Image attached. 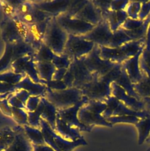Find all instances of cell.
<instances>
[{
    "label": "cell",
    "mask_w": 150,
    "mask_h": 151,
    "mask_svg": "<svg viewBox=\"0 0 150 151\" xmlns=\"http://www.w3.org/2000/svg\"><path fill=\"white\" fill-rule=\"evenodd\" d=\"M146 151H150V147H149L146 150Z\"/></svg>",
    "instance_id": "61"
},
{
    "label": "cell",
    "mask_w": 150,
    "mask_h": 151,
    "mask_svg": "<svg viewBox=\"0 0 150 151\" xmlns=\"http://www.w3.org/2000/svg\"><path fill=\"white\" fill-rule=\"evenodd\" d=\"M128 16L125 10L111 11L109 10L104 16L103 18L108 21L111 30L114 32L122 27Z\"/></svg>",
    "instance_id": "24"
},
{
    "label": "cell",
    "mask_w": 150,
    "mask_h": 151,
    "mask_svg": "<svg viewBox=\"0 0 150 151\" xmlns=\"http://www.w3.org/2000/svg\"><path fill=\"white\" fill-rule=\"evenodd\" d=\"M40 83L45 85L46 88L51 90H61L67 88L65 84L62 80H51L49 81H45L40 80Z\"/></svg>",
    "instance_id": "43"
},
{
    "label": "cell",
    "mask_w": 150,
    "mask_h": 151,
    "mask_svg": "<svg viewBox=\"0 0 150 151\" xmlns=\"http://www.w3.org/2000/svg\"><path fill=\"white\" fill-rule=\"evenodd\" d=\"M25 75L15 73L11 70L0 73V82L15 85L19 83Z\"/></svg>",
    "instance_id": "36"
},
{
    "label": "cell",
    "mask_w": 150,
    "mask_h": 151,
    "mask_svg": "<svg viewBox=\"0 0 150 151\" xmlns=\"http://www.w3.org/2000/svg\"><path fill=\"white\" fill-rule=\"evenodd\" d=\"M111 95L124 103L128 107L136 111L145 110V103L143 100H139L137 99L129 96L119 86L115 83L111 84Z\"/></svg>",
    "instance_id": "16"
},
{
    "label": "cell",
    "mask_w": 150,
    "mask_h": 151,
    "mask_svg": "<svg viewBox=\"0 0 150 151\" xmlns=\"http://www.w3.org/2000/svg\"><path fill=\"white\" fill-rule=\"evenodd\" d=\"M54 55V52L43 43L34 54V60L35 62H52Z\"/></svg>",
    "instance_id": "33"
},
{
    "label": "cell",
    "mask_w": 150,
    "mask_h": 151,
    "mask_svg": "<svg viewBox=\"0 0 150 151\" xmlns=\"http://www.w3.org/2000/svg\"><path fill=\"white\" fill-rule=\"evenodd\" d=\"M141 57L145 64L150 68V23L145 37V47Z\"/></svg>",
    "instance_id": "42"
},
{
    "label": "cell",
    "mask_w": 150,
    "mask_h": 151,
    "mask_svg": "<svg viewBox=\"0 0 150 151\" xmlns=\"http://www.w3.org/2000/svg\"><path fill=\"white\" fill-rule=\"evenodd\" d=\"M26 136L33 145H46L42 133L40 129L35 128L29 125L23 126Z\"/></svg>",
    "instance_id": "30"
},
{
    "label": "cell",
    "mask_w": 150,
    "mask_h": 151,
    "mask_svg": "<svg viewBox=\"0 0 150 151\" xmlns=\"http://www.w3.org/2000/svg\"><path fill=\"white\" fill-rule=\"evenodd\" d=\"M114 83H115L117 85L121 87L129 96H132L138 100H142L134 90L133 84L128 77L122 64L116 74Z\"/></svg>",
    "instance_id": "23"
},
{
    "label": "cell",
    "mask_w": 150,
    "mask_h": 151,
    "mask_svg": "<svg viewBox=\"0 0 150 151\" xmlns=\"http://www.w3.org/2000/svg\"><path fill=\"white\" fill-rule=\"evenodd\" d=\"M150 15V1H141V9L138 15V19H145Z\"/></svg>",
    "instance_id": "47"
},
{
    "label": "cell",
    "mask_w": 150,
    "mask_h": 151,
    "mask_svg": "<svg viewBox=\"0 0 150 151\" xmlns=\"http://www.w3.org/2000/svg\"><path fill=\"white\" fill-rule=\"evenodd\" d=\"M51 18H48L41 22L26 25L27 32L24 40L29 44L36 52L43 44V39L46 27Z\"/></svg>",
    "instance_id": "13"
},
{
    "label": "cell",
    "mask_w": 150,
    "mask_h": 151,
    "mask_svg": "<svg viewBox=\"0 0 150 151\" xmlns=\"http://www.w3.org/2000/svg\"><path fill=\"white\" fill-rule=\"evenodd\" d=\"M144 47L135 56L126 60L122 63L132 84H136L141 80L143 77L139 65V60Z\"/></svg>",
    "instance_id": "18"
},
{
    "label": "cell",
    "mask_w": 150,
    "mask_h": 151,
    "mask_svg": "<svg viewBox=\"0 0 150 151\" xmlns=\"http://www.w3.org/2000/svg\"><path fill=\"white\" fill-rule=\"evenodd\" d=\"M138 131V141L139 145L146 142L150 134V116L141 119L135 124Z\"/></svg>",
    "instance_id": "29"
},
{
    "label": "cell",
    "mask_w": 150,
    "mask_h": 151,
    "mask_svg": "<svg viewBox=\"0 0 150 151\" xmlns=\"http://www.w3.org/2000/svg\"><path fill=\"white\" fill-rule=\"evenodd\" d=\"M74 17L95 26L103 19L101 11L93 3L92 1H88L84 8Z\"/></svg>",
    "instance_id": "17"
},
{
    "label": "cell",
    "mask_w": 150,
    "mask_h": 151,
    "mask_svg": "<svg viewBox=\"0 0 150 151\" xmlns=\"http://www.w3.org/2000/svg\"><path fill=\"white\" fill-rule=\"evenodd\" d=\"M0 28L1 38L5 44H13L24 39L14 18L4 16L0 24Z\"/></svg>",
    "instance_id": "14"
},
{
    "label": "cell",
    "mask_w": 150,
    "mask_h": 151,
    "mask_svg": "<svg viewBox=\"0 0 150 151\" xmlns=\"http://www.w3.org/2000/svg\"><path fill=\"white\" fill-rule=\"evenodd\" d=\"M69 35L59 25L56 17L49 21L44 37L43 43L48 46L55 54H63Z\"/></svg>",
    "instance_id": "4"
},
{
    "label": "cell",
    "mask_w": 150,
    "mask_h": 151,
    "mask_svg": "<svg viewBox=\"0 0 150 151\" xmlns=\"http://www.w3.org/2000/svg\"><path fill=\"white\" fill-rule=\"evenodd\" d=\"M146 142H147V143H150V134H149V137H148V139H146Z\"/></svg>",
    "instance_id": "60"
},
{
    "label": "cell",
    "mask_w": 150,
    "mask_h": 151,
    "mask_svg": "<svg viewBox=\"0 0 150 151\" xmlns=\"http://www.w3.org/2000/svg\"><path fill=\"white\" fill-rule=\"evenodd\" d=\"M142 74L143 77L141 80L136 84H133L134 90L142 100L150 98V81L143 72Z\"/></svg>",
    "instance_id": "32"
},
{
    "label": "cell",
    "mask_w": 150,
    "mask_h": 151,
    "mask_svg": "<svg viewBox=\"0 0 150 151\" xmlns=\"http://www.w3.org/2000/svg\"><path fill=\"white\" fill-rule=\"evenodd\" d=\"M59 25L68 34L75 36L84 35L90 32L95 25L82 20L62 14L56 17Z\"/></svg>",
    "instance_id": "9"
},
{
    "label": "cell",
    "mask_w": 150,
    "mask_h": 151,
    "mask_svg": "<svg viewBox=\"0 0 150 151\" xmlns=\"http://www.w3.org/2000/svg\"><path fill=\"white\" fill-rule=\"evenodd\" d=\"M12 56V44H5L4 52L0 58V73L11 70Z\"/></svg>",
    "instance_id": "31"
},
{
    "label": "cell",
    "mask_w": 150,
    "mask_h": 151,
    "mask_svg": "<svg viewBox=\"0 0 150 151\" xmlns=\"http://www.w3.org/2000/svg\"><path fill=\"white\" fill-rule=\"evenodd\" d=\"M18 125L24 126L29 125L28 122V113L25 109L12 107V117Z\"/></svg>",
    "instance_id": "38"
},
{
    "label": "cell",
    "mask_w": 150,
    "mask_h": 151,
    "mask_svg": "<svg viewBox=\"0 0 150 151\" xmlns=\"http://www.w3.org/2000/svg\"><path fill=\"white\" fill-rule=\"evenodd\" d=\"M139 65L141 71L146 75L147 78L150 81V68H149L144 63L143 60L142 59L141 57H140V60H139Z\"/></svg>",
    "instance_id": "56"
},
{
    "label": "cell",
    "mask_w": 150,
    "mask_h": 151,
    "mask_svg": "<svg viewBox=\"0 0 150 151\" xmlns=\"http://www.w3.org/2000/svg\"><path fill=\"white\" fill-rule=\"evenodd\" d=\"M112 35L113 32L111 30L108 21L103 18L90 32L81 37L99 46L109 47Z\"/></svg>",
    "instance_id": "11"
},
{
    "label": "cell",
    "mask_w": 150,
    "mask_h": 151,
    "mask_svg": "<svg viewBox=\"0 0 150 151\" xmlns=\"http://www.w3.org/2000/svg\"><path fill=\"white\" fill-rule=\"evenodd\" d=\"M34 7L32 1H24L16 9V17H21L30 12Z\"/></svg>",
    "instance_id": "45"
},
{
    "label": "cell",
    "mask_w": 150,
    "mask_h": 151,
    "mask_svg": "<svg viewBox=\"0 0 150 151\" xmlns=\"http://www.w3.org/2000/svg\"><path fill=\"white\" fill-rule=\"evenodd\" d=\"M16 90H25L31 96L44 97L46 87L41 83H34L28 76H25L19 83L15 85Z\"/></svg>",
    "instance_id": "21"
},
{
    "label": "cell",
    "mask_w": 150,
    "mask_h": 151,
    "mask_svg": "<svg viewBox=\"0 0 150 151\" xmlns=\"http://www.w3.org/2000/svg\"><path fill=\"white\" fill-rule=\"evenodd\" d=\"M87 0H71L70 6L65 14L71 17H74L86 4Z\"/></svg>",
    "instance_id": "41"
},
{
    "label": "cell",
    "mask_w": 150,
    "mask_h": 151,
    "mask_svg": "<svg viewBox=\"0 0 150 151\" xmlns=\"http://www.w3.org/2000/svg\"><path fill=\"white\" fill-rule=\"evenodd\" d=\"M81 90L70 87L61 90H51L46 88L44 97L58 109L69 108L79 101L84 97Z\"/></svg>",
    "instance_id": "3"
},
{
    "label": "cell",
    "mask_w": 150,
    "mask_h": 151,
    "mask_svg": "<svg viewBox=\"0 0 150 151\" xmlns=\"http://www.w3.org/2000/svg\"><path fill=\"white\" fill-rule=\"evenodd\" d=\"M16 134L12 143L5 151H33L32 145L25 134L23 126L13 127Z\"/></svg>",
    "instance_id": "19"
},
{
    "label": "cell",
    "mask_w": 150,
    "mask_h": 151,
    "mask_svg": "<svg viewBox=\"0 0 150 151\" xmlns=\"http://www.w3.org/2000/svg\"><path fill=\"white\" fill-rule=\"evenodd\" d=\"M144 20L141 19H134L129 18H128L127 19L122 25V28L127 31H133L135 30L139 27H141L144 23Z\"/></svg>",
    "instance_id": "44"
},
{
    "label": "cell",
    "mask_w": 150,
    "mask_h": 151,
    "mask_svg": "<svg viewBox=\"0 0 150 151\" xmlns=\"http://www.w3.org/2000/svg\"><path fill=\"white\" fill-rule=\"evenodd\" d=\"M55 132L65 139L70 141H75L83 137L78 129L70 126L58 115H56Z\"/></svg>",
    "instance_id": "22"
},
{
    "label": "cell",
    "mask_w": 150,
    "mask_h": 151,
    "mask_svg": "<svg viewBox=\"0 0 150 151\" xmlns=\"http://www.w3.org/2000/svg\"><path fill=\"white\" fill-rule=\"evenodd\" d=\"M41 99L40 96H30L25 104L26 111L30 112L35 111L41 101Z\"/></svg>",
    "instance_id": "46"
},
{
    "label": "cell",
    "mask_w": 150,
    "mask_h": 151,
    "mask_svg": "<svg viewBox=\"0 0 150 151\" xmlns=\"http://www.w3.org/2000/svg\"><path fill=\"white\" fill-rule=\"evenodd\" d=\"M71 62L72 60L69 58V57L64 54H62L60 55L55 54L54 58L52 61V64L54 65L56 69H68Z\"/></svg>",
    "instance_id": "39"
},
{
    "label": "cell",
    "mask_w": 150,
    "mask_h": 151,
    "mask_svg": "<svg viewBox=\"0 0 150 151\" xmlns=\"http://www.w3.org/2000/svg\"><path fill=\"white\" fill-rule=\"evenodd\" d=\"M32 145L33 147V151H55L52 148H51L47 145Z\"/></svg>",
    "instance_id": "57"
},
{
    "label": "cell",
    "mask_w": 150,
    "mask_h": 151,
    "mask_svg": "<svg viewBox=\"0 0 150 151\" xmlns=\"http://www.w3.org/2000/svg\"><path fill=\"white\" fill-rule=\"evenodd\" d=\"M12 44V63L16 60L26 56L34 55L36 51L24 39L19 40Z\"/></svg>",
    "instance_id": "26"
},
{
    "label": "cell",
    "mask_w": 150,
    "mask_h": 151,
    "mask_svg": "<svg viewBox=\"0 0 150 151\" xmlns=\"http://www.w3.org/2000/svg\"><path fill=\"white\" fill-rule=\"evenodd\" d=\"M94 74L86 68L84 63V57H82L72 60L62 81L67 88L74 87L81 90L92 80Z\"/></svg>",
    "instance_id": "2"
},
{
    "label": "cell",
    "mask_w": 150,
    "mask_h": 151,
    "mask_svg": "<svg viewBox=\"0 0 150 151\" xmlns=\"http://www.w3.org/2000/svg\"><path fill=\"white\" fill-rule=\"evenodd\" d=\"M14 96L17 97L25 106L26 101L31 96L29 93L25 90H17L14 93Z\"/></svg>",
    "instance_id": "53"
},
{
    "label": "cell",
    "mask_w": 150,
    "mask_h": 151,
    "mask_svg": "<svg viewBox=\"0 0 150 151\" xmlns=\"http://www.w3.org/2000/svg\"><path fill=\"white\" fill-rule=\"evenodd\" d=\"M17 90L15 88V85L0 82V95L6 94L7 93H14Z\"/></svg>",
    "instance_id": "52"
},
{
    "label": "cell",
    "mask_w": 150,
    "mask_h": 151,
    "mask_svg": "<svg viewBox=\"0 0 150 151\" xmlns=\"http://www.w3.org/2000/svg\"><path fill=\"white\" fill-rule=\"evenodd\" d=\"M106 109V104L101 101L89 100L79 110L78 117L84 124L94 127L95 125L112 127L109 123L102 116V113Z\"/></svg>",
    "instance_id": "1"
},
{
    "label": "cell",
    "mask_w": 150,
    "mask_h": 151,
    "mask_svg": "<svg viewBox=\"0 0 150 151\" xmlns=\"http://www.w3.org/2000/svg\"><path fill=\"white\" fill-rule=\"evenodd\" d=\"M132 41L125 33L124 29L121 27L116 31L113 32L109 47L116 48L121 46L124 44Z\"/></svg>",
    "instance_id": "34"
},
{
    "label": "cell",
    "mask_w": 150,
    "mask_h": 151,
    "mask_svg": "<svg viewBox=\"0 0 150 151\" xmlns=\"http://www.w3.org/2000/svg\"><path fill=\"white\" fill-rule=\"evenodd\" d=\"M99 55L101 58L114 63L122 64L129 58L125 52L122 46L116 48L99 46Z\"/></svg>",
    "instance_id": "20"
},
{
    "label": "cell",
    "mask_w": 150,
    "mask_h": 151,
    "mask_svg": "<svg viewBox=\"0 0 150 151\" xmlns=\"http://www.w3.org/2000/svg\"><path fill=\"white\" fill-rule=\"evenodd\" d=\"M144 102L145 103V110L150 112V102L149 101H144Z\"/></svg>",
    "instance_id": "58"
},
{
    "label": "cell",
    "mask_w": 150,
    "mask_h": 151,
    "mask_svg": "<svg viewBox=\"0 0 150 151\" xmlns=\"http://www.w3.org/2000/svg\"><path fill=\"white\" fill-rule=\"evenodd\" d=\"M34 6L46 12L53 17L66 12L71 0H55V1H32Z\"/></svg>",
    "instance_id": "15"
},
{
    "label": "cell",
    "mask_w": 150,
    "mask_h": 151,
    "mask_svg": "<svg viewBox=\"0 0 150 151\" xmlns=\"http://www.w3.org/2000/svg\"><path fill=\"white\" fill-rule=\"evenodd\" d=\"M92 2L101 11L102 17L110 10L111 1H92Z\"/></svg>",
    "instance_id": "50"
},
{
    "label": "cell",
    "mask_w": 150,
    "mask_h": 151,
    "mask_svg": "<svg viewBox=\"0 0 150 151\" xmlns=\"http://www.w3.org/2000/svg\"><path fill=\"white\" fill-rule=\"evenodd\" d=\"M16 133L9 126H4L0 129V151H5L14 142Z\"/></svg>",
    "instance_id": "28"
},
{
    "label": "cell",
    "mask_w": 150,
    "mask_h": 151,
    "mask_svg": "<svg viewBox=\"0 0 150 151\" xmlns=\"http://www.w3.org/2000/svg\"><path fill=\"white\" fill-rule=\"evenodd\" d=\"M142 100L144 101H149V102H150V98H145V99H142Z\"/></svg>",
    "instance_id": "59"
},
{
    "label": "cell",
    "mask_w": 150,
    "mask_h": 151,
    "mask_svg": "<svg viewBox=\"0 0 150 151\" xmlns=\"http://www.w3.org/2000/svg\"><path fill=\"white\" fill-rule=\"evenodd\" d=\"M11 70L16 74L28 76L34 83H40L33 55H26L14 61L11 64Z\"/></svg>",
    "instance_id": "12"
},
{
    "label": "cell",
    "mask_w": 150,
    "mask_h": 151,
    "mask_svg": "<svg viewBox=\"0 0 150 151\" xmlns=\"http://www.w3.org/2000/svg\"><path fill=\"white\" fill-rule=\"evenodd\" d=\"M99 53V46L95 44L92 50L84 57V63L91 73L102 77L108 73L117 64L101 58Z\"/></svg>",
    "instance_id": "7"
},
{
    "label": "cell",
    "mask_w": 150,
    "mask_h": 151,
    "mask_svg": "<svg viewBox=\"0 0 150 151\" xmlns=\"http://www.w3.org/2000/svg\"><path fill=\"white\" fill-rule=\"evenodd\" d=\"M1 6L4 12V16L12 18L15 16L16 10L8 4L6 1H2Z\"/></svg>",
    "instance_id": "49"
},
{
    "label": "cell",
    "mask_w": 150,
    "mask_h": 151,
    "mask_svg": "<svg viewBox=\"0 0 150 151\" xmlns=\"http://www.w3.org/2000/svg\"><path fill=\"white\" fill-rule=\"evenodd\" d=\"M0 110L5 115L12 117V107L8 103V99L0 100Z\"/></svg>",
    "instance_id": "51"
},
{
    "label": "cell",
    "mask_w": 150,
    "mask_h": 151,
    "mask_svg": "<svg viewBox=\"0 0 150 151\" xmlns=\"http://www.w3.org/2000/svg\"><path fill=\"white\" fill-rule=\"evenodd\" d=\"M67 69L65 68H61V69H56L55 72L54 73L52 79L54 80H62L64 76H65Z\"/></svg>",
    "instance_id": "55"
},
{
    "label": "cell",
    "mask_w": 150,
    "mask_h": 151,
    "mask_svg": "<svg viewBox=\"0 0 150 151\" xmlns=\"http://www.w3.org/2000/svg\"><path fill=\"white\" fill-rule=\"evenodd\" d=\"M43 103L41 99V101L36 109L32 112L27 111L28 124L33 127L40 129V120L42 113Z\"/></svg>",
    "instance_id": "35"
},
{
    "label": "cell",
    "mask_w": 150,
    "mask_h": 151,
    "mask_svg": "<svg viewBox=\"0 0 150 151\" xmlns=\"http://www.w3.org/2000/svg\"><path fill=\"white\" fill-rule=\"evenodd\" d=\"M8 103L12 107L25 110V106L14 96V94L8 99Z\"/></svg>",
    "instance_id": "54"
},
{
    "label": "cell",
    "mask_w": 150,
    "mask_h": 151,
    "mask_svg": "<svg viewBox=\"0 0 150 151\" xmlns=\"http://www.w3.org/2000/svg\"><path fill=\"white\" fill-rule=\"evenodd\" d=\"M111 84L98 74H94L92 80L86 84L81 91L83 95L89 100L104 101L112 96Z\"/></svg>",
    "instance_id": "5"
},
{
    "label": "cell",
    "mask_w": 150,
    "mask_h": 151,
    "mask_svg": "<svg viewBox=\"0 0 150 151\" xmlns=\"http://www.w3.org/2000/svg\"><path fill=\"white\" fill-rule=\"evenodd\" d=\"M95 44L83 38L81 36L69 35L63 54L72 60L79 59L88 55L94 48Z\"/></svg>",
    "instance_id": "6"
},
{
    "label": "cell",
    "mask_w": 150,
    "mask_h": 151,
    "mask_svg": "<svg viewBox=\"0 0 150 151\" xmlns=\"http://www.w3.org/2000/svg\"><path fill=\"white\" fill-rule=\"evenodd\" d=\"M141 6V1H129V4L125 9V11L128 18L134 19H138Z\"/></svg>",
    "instance_id": "40"
},
{
    "label": "cell",
    "mask_w": 150,
    "mask_h": 151,
    "mask_svg": "<svg viewBox=\"0 0 150 151\" xmlns=\"http://www.w3.org/2000/svg\"><path fill=\"white\" fill-rule=\"evenodd\" d=\"M141 119L136 116H129V115H123V116H111L106 119L107 122L111 123L112 126L114 124L118 123H125L135 124L139 120Z\"/></svg>",
    "instance_id": "37"
},
{
    "label": "cell",
    "mask_w": 150,
    "mask_h": 151,
    "mask_svg": "<svg viewBox=\"0 0 150 151\" xmlns=\"http://www.w3.org/2000/svg\"><path fill=\"white\" fill-rule=\"evenodd\" d=\"M128 4H129V1L126 0L111 1V5H110V10L111 11L125 10Z\"/></svg>",
    "instance_id": "48"
},
{
    "label": "cell",
    "mask_w": 150,
    "mask_h": 151,
    "mask_svg": "<svg viewBox=\"0 0 150 151\" xmlns=\"http://www.w3.org/2000/svg\"><path fill=\"white\" fill-rule=\"evenodd\" d=\"M41 100L43 103V109L41 118L45 120L51 127L55 131L58 109L44 97H41Z\"/></svg>",
    "instance_id": "25"
},
{
    "label": "cell",
    "mask_w": 150,
    "mask_h": 151,
    "mask_svg": "<svg viewBox=\"0 0 150 151\" xmlns=\"http://www.w3.org/2000/svg\"><path fill=\"white\" fill-rule=\"evenodd\" d=\"M35 67L40 80H51L56 68L52 62H35Z\"/></svg>",
    "instance_id": "27"
},
{
    "label": "cell",
    "mask_w": 150,
    "mask_h": 151,
    "mask_svg": "<svg viewBox=\"0 0 150 151\" xmlns=\"http://www.w3.org/2000/svg\"><path fill=\"white\" fill-rule=\"evenodd\" d=\"M89 99L84 96L83 99L75 104V105L65 109L58 110L57 115L66 124L71 127L78 129L81 132H89L92 130L93 127L87 126L82 123L78 117V113L79 109L87 102Z\"/></svg>",
    "instance_id": "10"
},
{
    "label": "cell",
    "mask_w": 150,
    "mask_h": 151,
    "mask_svg": "<svg viewBox=\"0 0 150 151\" xmlns=\"http://www.w3.org/2000/svg\"><path fill=\"white\" fill-rule=\"evenodd\" d=\"M104 102L106 104V109L102 113V116L107 119L111 116L129 115L136 116L140 119H145L150 116V112L147 110L136 111L131 110L115 97L111 96L106 99Z\"/></svg>",
    "instance_id": "8"
}]
</instances>
